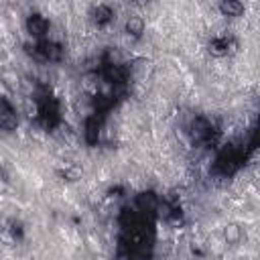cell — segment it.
Returning <instances> with one entry per match:
<instances>
[{"instance_id": "6da1fadb", "label": "cell", "mask_w": 260, "mask_h": 260, "mask_svg": "<svg viewBox=\"0 0 260 260\" xmlns=\"http://www.w3.org/2000/svg\"><path fill=\"white\" fill-rule=\"evenodd\" d=\"M0 126L8 132V130H16L18 126V120H16V112L14 108L10 106L8 98H2L0 100Z\"/></svg>"}, {"instance_id": "8992f818", "label": "cell", "mask_w": 260, "mask_h": 260, "mask_svg": "<svg viewBox=\"0 0 260 260\" xmlns=\"http://www.w3.org/2000/svg\"><path fill=\"white\" fill-rule=\"evenodd\" d=\"M221 16H240L244 12V4L242 2H234V0H228V2H219L217 4Z\"/></svg>"}, {"instance_id": "7a4b0ae2", "label": "cell", "mask_w": 260, "mask_h": 260, "mask_svg": "<svg viewBox=\"0 0 260 260\" xmlns=\"http://www.w3.org/2000/svg\"><path fill=\"white\" fill-rule=\"evenodd\" d=\"M26 30L30 37H37V39H43L49 30V20L43 16V14H30L26 18Z\"/></svg>"}, {"instance_id": "277c9868", "label": "cell", "mask_w": 260, "mask_h": 260, "mask_svg": "<svg viewBox=\"0 0 260 260\" xmlns=\"http://www.w3.org/2000/svg\"><path fill=\"white\" fill-rule=\"evenodd\" d=\"M124 30L130 35V37H142L144 32V18L140 14H130L124 22Z\"/></svg>"}, {"instance_id": "3957f363", "label": "cell", "mask_w": 260, "mask_h": 260, "mask_svg": "<svg viewBox=\"0 0 260 260\" xmlns=\"http://www.w3.org/2000/svg\"><path fill=\"white\" fill-rule=\"evenodd\" d=\"M83 136L87 144H98L100 140V120L98 116H87L83 124Z\"/></svg>"}, {"instance_id": "52a82bcc", "label": "cell", "mask_w": 260, "mask_h": 260, "mask_svg": "<svg viewBox=\"0 0 260 260\" xmlns=\"http://www.w3.org/2000/svg\"><path fill=\"white\" fill-rule=\"evenodd\" d=\"M242 240V230L236 223H228L223 228V242L225 244H238Z\"/></svg>"}, {"instance_id": "5b68a950", "label": "cell", "mask_w": 260, "mask_h": 260, "mask_svg": "<svg viewBox=\"0 0 260 260\" xmlns=\"http://www.w3.org/2000/svg\"><path fill=\"white\" fill-rule=\"evenodd\" d=\"M91 16H93V20L98 22V26H106V24L114 18V10H112L108 4H98V6L93 8Z\"/></svg>"}]
</instances>
